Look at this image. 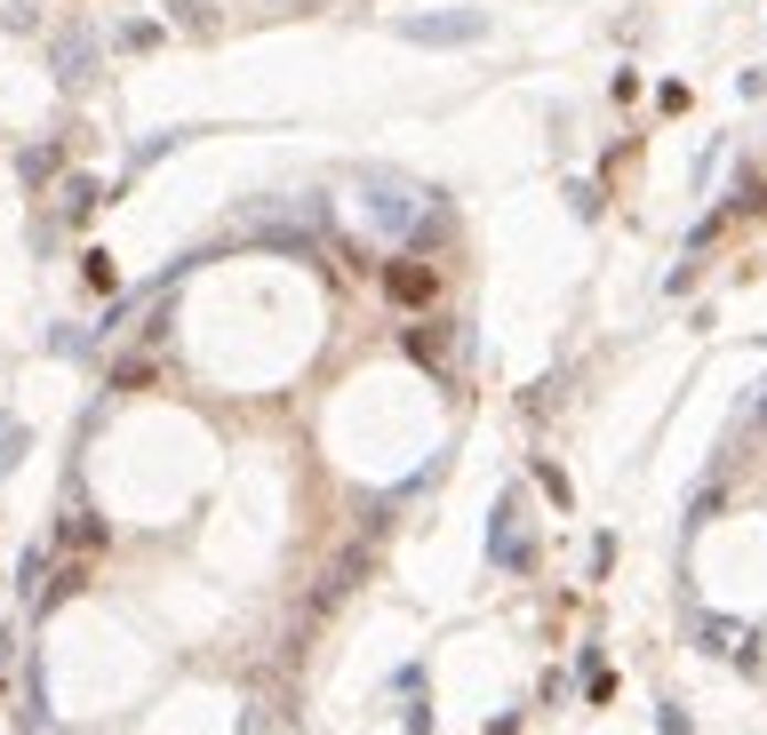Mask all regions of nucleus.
<instances>
[{
	"mask_svg": "<svg viewBox=\"0 0 767 735\" xmlns=\"http://www.w3.org/2000/svg\"><path fill=\"white\" fill-rule=\"evenodd\" d=\"M369 224L384 232L392 248H408V256H424V248H440L448 241V200L440 192H416V184H392V177H369Z\"/></svg>",
	"mask_w": 767,
	"mask_h": 735,
	"instance_id": "1",
	"label": "nucleus"
},
{
	"mask_svg": "<svg viewBox=\"0 0 767 735\" xmlns=\"http://www.w3.org/2000/svg\"><path fill=\"white\" fill-rule=\"evenodd\" d=\"M488 567H512V576H528L536 567V528H528V488L504 480L488 504Z\"/></svg>",
	"mask_w": 767,
	"mask_h": 735,
	"instance_id": "2",
	"label": "nucleus"
},
{
	"mask_svg": "<svg viewBox=\"0 0 767 735\" xmlns=\"http://www.w3.org/2000/svg\"><path fill=\"white\" fill-rule=\"evenodd\" d=\"M392 32L416 49H472V41H488V17L480 9H424V17H392Z\"/></svg>",
	"mask_w": 767,
	"mask_h": 735,
	"instance_id": "3",
	"label": "nucleus"
},
{
	"mask_svg": "<svg viewBox=\"0 0 767 735\" xmlns=\"http://www.w3.org/2000/svg\"><path fill=\"white\" fill-rule=\"evenodd\" d=\"M688 640H695V648H712V656H727L736 672H759V631H752V624H736V616L695 608V616H688Z\"/></svg>",
	"mask_w": 767,
	"mask_h": 735,
	"instance_id": "4",
	"label": "nucleus"
},
{
	"mask_svg": "<svg viewBox=\"0 0 767 735\" xmlns=\"http://www.w3.org/2000/svg\"><path fill=\"white\" fill-rule=\"evenodd\" d=\"M376 280H384V305H400V312H432V305H440V288H448L424 256H392Z\"/></svg>",
	"mask_w": 767,
	"mask_h": 735,
	"instance_id": "5",
	"label": "nucleus"
},
{
	"mask_svg": "<svg viewBox=\"0 0 767 735\" xmlns=\"http://www.w3.org/2000/svg\"><path fill=\"white\" fill-rule=\"evenodd\" d=\"M369 567H376V552H369V544H352V552H337V560H328L320 576H312V592H305V608H312V616H328V608H344V599H352V584H369Z\"/></svg>",
	"mask_w": 767,
	"mask_h": 735,
	"instance_id": "6",
	"label": "nucleus"
},
{
	"mask_svg": "<svg viewBox=\"0 0 767 735\" xmlns=\"http://www.w3.org/2000/svg\"><path fill=\"white\" fill-rule=\"evenodd\" d=\"M49 73H56L64 88H88L96 73H105V49H96V32H88V24H64L56 41H49Z\"/></svg>",
	"mask_w": 767,
	"mask_h": 735,
	"instance_id": "7",
	"label": "nucleus"
},
{
	"mask_svg": "<svg viewBox=\"0 0 767 735\" xmlns=\"http://www.w3.org/2000/svg\"><path fill=\"white\" fill-rule=\"evenodd\" d=\"M56 552H105V520H96L88 504L56 512Z\"/></svg>",
	"mask_w": 767,
	"mask_h": 735,
	"instance_id": "8",
	"label": "nucleus"
},
{
	"mask_svg": "<svg viewBox=\"0 0 767 735\" xmlns=\"http://www.w3.org/2000/svg\"><path fill=\"white\" fill-rule=\"evenodd\" d=\"M56 216H64V224H88V216H96V177H88V169H64V184H56Z\"/></svg>",
	"mask_w": 767,
	"mask_h": 735,
	"instance_id": "9",
	"label": "nucleus"
},
{
	"mask_svg": "<svg viewBox=\"0 0 767 735\" xmlns=\"http://www.w3.org/2000/svg\"><path fill=\"white\" fill-rule=\"evenodd\" d=\"M448 328H408V337H400V352H408L416 368H432V376H448Z\"/></svg>",
	"mask_w": 767,
	"mask_h": 735,
	"instance_id": "10",
	"label": "nucleus"
},
{
	"mask_svg": "<svg viewBox=\"0 0 767 735\" xmlns=\"http://www.w3.org/2000/svg\"><path fill=\"white\" fill-rule=\"evenodd\" d=\"M41 352H56V360H96V328H73V320H56L49 337H41Z\"/></svg>",
	"mask_w": 767,
	"mask_h": 735,
	"instance_id": "11",
	"label": "nucleus"
},
{
	"mask_svg": "<svg viewBox=\"0 0 767 735\" xmlns=\"http://www.w3.org/2000/svg\"><path fill=\"white\" fill-rule=\"evenodd\" d=\"M177 145H184V128H160V137H145V145H137V152H128V177H120V192H128V184H137V177H145V169H152V160H169V152H177Z\"/></svg>",
	"mask_w": 767,
	"mask_h": 735,
	"instance_id": "12",
	"label": "nucleus"
},
{
	"mask_svg": "<svg viewBox=\"0 0 767 735\" xmlns=\"http://www.w3.org/2000/svg\"><path fill=\"white\" fill-rule=\"evenodd\" d=\"M41 720H49V663L24 656V727H41Z\"/></svg>",
	"mask_w": 767,
	"mask_h": 735,
	"instance_id": "13",
	"label": "nucleus"
},
{
	"mask_svg": "<svg viewBox=\"0 0 767 735\" xmlns=\"http://www.w3.org/2000/svg\"><path fill=\"white\" fill-rule=\"evenodd\" d=\"M24 448H32V424H24L17 408H0V472H17Z\"/></svg>",
	"mask_w": 767,
	"mask_h": 735,
	"instance_id": "14",
	"label": "nucleus"
},
{
	"mask_svg": "<svg viewBox=\"0 0 767 735\" xmlns=\"http://www.w3.org/2000/svg\"><path fill=\"white\" fill-rule=\"evenodd\" d=\"M56 169H64V145H56V137L32 145V152H17V177H24V184H49Z\"/></svg>",
	"mask_w": 767,
	"mask_h": 735,
	"instance_id": "15",
	"label": "nucleus"
},
{
	"mask_svg": "<svg viewBox=\"0 0 767 735\" xmlns=\"http://www.w3.org/2000/svg\"><path fill=\"white\" fill-rule=\"evenodd\" d=\"M81 576H88L81 560H73V567H56V576H49V592L32 599V624H49V616H56V599H64V592H81Z\"/></svg>",
	"mask_w": 767,
	"mask_h": 735,
	"instance_id": "16",
	"label": "nucleus"
},
{
	"mask_svg": "<svg viewBox=\"0 0 767 735\" xmlns=\"http://www.w3.org/2000/svg\"><path fill=\"white\" fill-rule=\"evenodd\" d=\"M759 200H767V184H759V169H744L736 184H727V209L720 216H759Z\"/></svg>",
	"mask_w": 767,
	"mask_h": 735,
	"instance_id": "17",
	"label": "nucleus"
},
{
	"mask_svg": "<svg viewBox=\"0 0 767 735\" xmlns=\"http://www.w3.org/2000/svg\"><path fill=\"white\" fill-rule=\"evenodd\" d=\"M576 663H584V704H608V695H616V672L599 663V648H584Z\"/></svg>",
	"mask_w": 767,
	"mask_h": 735,
	"instance_id": "18",
	"label": "nucleus"
},
{
	"mask_svg": "<svg viewBox=\"0 0 767 735\" xmlns=\"http://www.w3.org/2000/svg\"><path fill=\"white\" fill-rule=\"evenodd\" d=\"M536 488L552 496V504H560V512H576V488H568V472H560V464H552V456H536Z\"/></svg>",
	"mask_w": 767,
	"mask_h": 735,
	"instance_id": "19",
	"label": "nucleus"
},
{
	"mask_svg": "<svg viewBox=\"0 0 767 735\" xmlns=\"http://www.w3.org/2000/svg\"><path fill=\"white\" fill-rule=\"evenodd\" d=\"M152 384V352H128V360H113V392H145Z\"/></svg>",
	"mask_w": 767,
	"mask_h": 735,
	"instance_id": "20",
	"label": "nucleus"
},
{
	"mask_svg": "<svg viewBox=\"0 0 767 735\" xmlns=\"http://www.w3.org/2000/svg\"><path fill=\"white\" fill-rule=\"evenodd\" d=\"M41 584H49V544H32V552L17 560V592H32V599H41Z\"/></svg>",
	"mask_w": 767,
	"mask_h": 735,
	"instance_id": "21",
	"label": "nucleus"
},
{
	"mask_svg": "<svg viewBox=\"0 0 767 735\" xmlns=\"http://www.w3.org/2000/svg\"><path fill=\"white\" fill-rule=\"evenodd\" d=\"M81 280H88V288H105V296H120V273H113V256H105V248H88V256H81Z\"/></svg>",
	"mask_w": 767,
	"mask_h": 735,
	"instance_id": "22",
	"label": "nucleus"
},
{
	"mask_svg": "<svg viewBox=\"0 0 767 735\" xmlns=\"http://www.w3.org/2000/svg\"><path fill=\"white\" fill-rule=\"evenodd\" d=\"M424 680H432L424 663H400V672L384 680V695H392V704H408V695H424Z\"/></svg>",
	"mask_w": 767,
	"mask_h": 735,
	"instance_id": "23",
	"label": "nucleus"
},
{
	"mask_svg": "<svg viewBox=\"0 0 767 735\" xmlns=\"http://www.w3.org/2000/svg\"><path fill=\"white\" fill-rule=\"evenodd\" d=\"M720 504H727V488H720V480H712V488H695V496H688V528L720 520Z\"/></svg>",
	"mask_w": 767,
	"mask_h": 735,
	"instance_id": "24",
	"label": "nucleus"
},
{
	"mask_svg": "<svg viewBox=\"0 0 767 735\" xmlns=\"http://www.w3.org/2000/svg\"><path fill=\"white\" fill-rule=\"evenodd\" d=\"M184 32H216V9H209V0H177V9H169Z\"/></svg>",
	"mask_w": 767,
	"mask_h": 735,
	"instance_id": "25",
	"label": "nucleus"
},
{
	"mask_svg": "<svg viewBox=\"0 0 767 735\" xmlns=\"http://www.w3.org/2000/svg\"><path fill=\"white\" fill-rule=\"evenodd\" d=\"M400 727H408V735H440V720H432L424 695H408V704H400Z\"/></svg>",
	"mask_w": 767,
	"mask_h": 735,
	"instance_id": "26",
	"label": "nucleus"
},
{
	"mask_svg": "<svg viewBox=\"0 0 767 735\" xmlns=\"http://www.w3.org/2000/svg\"><path fill=\"white\" fill-rule=\"evenodd\" d=\"M656 735H695V720L672 704V695H663V704H656Z\"/></svg>",
	"mask_w": 767,
	"mask_h": 735,
	"instance_id": "27",
	"label": "nucleus"
},
{
	"mask_svg": "<svg viewBox=\"0 0 767 735\" xmlns=\"http://www.w3.org/2000/svg\"><path fill=\"white\" fill-rule=\"evenodd\" d=\"M120 49H128V56H145V49H160V24H120Z\"/></svg>",
	"mask_w": 767,
	"mask_h": 735,
	"instance_id": "28",
	"label": "nucleus"
},
{
	"mask_svg": "<svg viewBox=\"0 0 767 735\" xmlns=\"http://www.w3.org/2000/svg\"><path fill=\"white\" fill-rule=\"evenodd\" d=\"M568 209H576V216H584V224H592V216H599V184H592V177H584V184H568Z\"/></svg>",
	"mask_w": 767,
	"mask_h": 735,
	"instance_id": "29",
	"label": "nucleus"
},
{
	"mask_svg": "<svg viewBox=\"0 0 767 735\" xmlns=\"http://www.w3.org/2000/svg\"><path fill=\"white\" fill-rule=\"evenodd\" d=\"M480 735H520V704H512V712H488V720H480Z\"/></svg>",
	"mask_w": 767,
	"mask_h": 735,
	"instance_id": "30",
	"label": "nucleus"
},
{
	"mask_svg": "<svg viewBox=\"0 0 767 735\" xmlns=\"http://www.w3.org/2000/svg\"><path fill=\"white\" fill-rule=\"evenodd\" d=\"M759 432H767V392H759Z\"/></svg>",
	"mask_w": 767,
	"mask_h": 735,
	"instance_id": "31",
	"label": "nucleus"
},
{
	"mask_svg": "<svg viewBox=\"0 0 767 735\" xmlns=\"http://www.w3.org/2000/svg\"><path fill=\"white\" fill-rule=\"evenodd\" d=\"M288 9H305V0H288Z\"/></svg>",
	"mask_w": 767,
	"mask_h": 735,
	"instance_id": "32",
	"label": "nucleus"
}]
</instances>
